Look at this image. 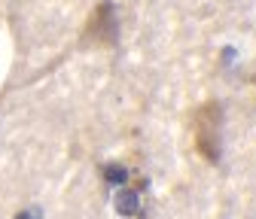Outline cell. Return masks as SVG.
I'll return each mask as SVG.
<instances>
[{
  "instance_id": "6da1fadb",
  "label": "cell",
  "mask_w": 256,
  "mask_h": 219,
  "mask_svg": "<svg viewBox=\"0 0 256 219\" xmlns=\"http://www.w3.org/2000/svg\"><path fill=\"white\" fill-rule=\"evenodd\" d=\"M192 134H196V149L204 162H220V134H222V107L216 101L202 104L192 113Z\"/></svg>"
},
{
  "instance_id": "7a4b0ae2",
  "label": "cell",
  "mask_w": 256,
  "mask_h": 219,
  "mask_svg": "<svg viewBox=\"0 0 256 219\" xmlns=\"http://www.w3.org/2000/svg\"><path fill=\"white\" fill-rule=\"evenodd\" d=\"M116 34H119V27H116V12H113V3L110 0H104V3H98V9L92 12L86 30H82V43L88 46H113L116 43Z\"/></svg>"
},
{
  "instance_id": "3957f363",
  "label": "cell",
  "mask_w": 256,
  "mask_h": 219,
  "mask_svg": "<svg viewBox=\"0 0 256 219\" xmlns=\"http://www.w3.org/2000/svg\"><path fill=\"white\" fill-rule=\"evenodd\" d=\"M134 204H138V195H134V192H122V195H119V213L132 216V213H134Z\"/></svg>"
},
{
  "instance_id": "277c9868",
  "label": "cell",
  "mask_w": 256,
  "mask_h": 219,
  "mask_svg": "<svg viewBox=\"0 0 256 219\" xmlns=\"http://www.w3.org/2000/svg\"><path fill=\"white\" fill-rule=\"evenodd\" d=\"M16 219H40V210H24V213H18Z\"/></svg>"
}]
</instances>
